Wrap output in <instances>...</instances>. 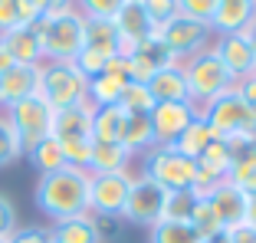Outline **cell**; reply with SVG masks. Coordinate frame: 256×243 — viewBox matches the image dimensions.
I'll list each match as a JSON object with an SVG mask.
<instances>
[{
    "instance_id": "1",
    "label": "cell",
    "mask_w": 256,
    "mask_h": 243,
    "mask_svg": "<svg viewBox=\"0 0 256 243\" xmlns=\"http://www.w3.org/2000/svg\"><path fill=\"white\" fill-rule=\"evenodd\" d=\"M89 181L92 171L86 168H60L53 174H40L36 181V207L50 220H69V217H82L89 214Z\"/></svg>"
},
{
    "instance_id": "2",
    "label": "cell",
    "mask_w": 256,
    "mask_h": 243,
    "mask_svg": "<svg viewBox=\"0 0 256 243\" xmlns=\"http://www.w3.org/2000/svg\"><path fill=\"white\" fill-rule=\"evenodd\" d=\"M33 30L43 46V62H72L86 46V16L76 7L43 14L33 23Z\"/></svg>"
},
{
    "instance_id": "3",
    "label": "cell",
    "mask_w": 256,
    "mask_h": 243,
    "mask_svg": "<svg viewBox=\"0 0 256 243\" xmlns=\"http://www.w3.org/2000/svg\"><path fill=\"white\" fill-rule=\"evenodd\" d=\"M200 118L210 125L214 138H220V142H230L240 135L256 138V112L236 96V89H226L207 106H200Z\"/></svg>"
},
{
    "instance_id": "4",
    "label": "cell",
    "mask_w": 256,
    "mask_h": 243,
    "mask_svg": "<svg viewBox=\"0 0 256 243\" xmlns=\"http://www.w3.org/2000/svg\"><path fill=\"white\" fill-rule=\"evenodd\" d=\"M181 69H184V79H188L190 102H194L197 108L207 106L210 99H217L220 92H226V89L236 86V79L226 72V66L220 62V56L214 53V50H204V53L184 60Z\"/></svg>"
},
{
    "instance_id": "5",
    "label": "cell",
    "mask_w": 256,
    "mask_h": 243,
    "mask_svg": "<svg viewBox=\"0 0 256 243\" xmlns=\"http://www.w3.org/2000/svg\"><path fill=\"white\" fill-rule=\"evenodd\" d=\"M144 178L158 181L161 188L171 190H194L197 184V161L181 154L171 144H154L151 152H144Z\"/></svg>"
},
{
    "instance_id": "6",
    "label": "cell",
    "mask_w": 256,
    "mask_h": 243,
    "mask_svg": "<svg viewBox=\"0 0 256 243\" xmlns=\"http://www.w3.org/2000/svg\"><path fill=\"white\" fill-rule=\"evenodd\" d=\"M40 96L60 112L89 102V79L72 66V62H43L40 66Z\"/></svg>"
},
{
    "instance_id": "7",
    "label": "cell",
    "mask_w": 256,
    "mask_h": 243,
    "mask_svg": "<svg viewBox=\"0 0 256 243\" xmlns=\"http://www.w3.org/2000/svg\"><path fill=\"white\" fill-rule=\"evenodd\" d=\"M161 46L168 50L174 62H184L190 56L210 50V40H214V30L207 23H197V20H188V16H174V20L161 23L158 33H154Z\"/></svg>"
},
{
    "instance_id": "8",
    "label": "cell",
    "mask_w": 256,
    "mask_h": 243,
    "mask_svg": "<svg viewBox=\"0 0 256 243\" xmlns=\"http://www.w3.org/2000/svg\"><path fill=\"white\" fill-rule=\"evenodd\" d=\"M4 115L10 118V125H14L16 135H20L23 152L33 148L36 142H43V138L53 135V115H56V108L50 106L40 92H36V96H26V99L16 102V106H10Z\"/></svg>"
},
{
    "instance_id": "9",
    "label": "cell",
    "mask_w": 256,
    "mask_h": 243,
    "mask_svg": "<svg viewBox=\"0 0 256 243\" xmlns=\"http://www.w3.org/2000/svg\"><path fill=\"white\" fill-rule=\"evenodd\" d=\"M135 174L132 171H108V174H92L89 181V214L92 217H122L125 200L132 190Z\"/></svg>"
},
{
    "instance_id": "10",
    "label": "cell",
    "mask_w": 256,
    "mask_h": 243,
    "mask_svg": "<svg viewBox=\"0 0 256 243\" xmlns=\"http://www.w3.org/2000/svg\"><path fill=\"white\" fill-rule=\"evenodd\" d=\"M164 207H168V190L158 181H151V178L135 174L122 217L138 224V227H154L158 220H164Z\"/></svg>"
},
{
    "instance_id": "11",
    "label": "cell",
    "mask_w": 256,
    "mask_h": 243,
    "mask_svg": "<svg viewBox=\"0 0 256 243\" xmlns=\"http://www.w3.org/2000/svg\"><path fill=\"white\" fill-rule=\"evenodd\" d=\"M204 200H207V207H210L214 220H217L220 230H230V227H240V224H246V214H250V194H243L240 188H236L230 178L220 184H214L207 194H200Z\"/></svg>"
},
{
    "instance_id": "12",
    "label": "cell",
    "mask_w": 256,
    "mask_h": 243,
    "mask_svg": "<svg viewBox=\"0 0 256 243\" xmlns=\"http://www.w3.org/2000/svg\"><path fill=\"white\" fill-rule=\"evenodd\" d=\"M112 23H115V30H118V36H122V50H118L122 60H128L138 46L154 40V33H158V26H154V20L148 16L142 0H125V7L115 14Z\"/></svg>"
},
{
    "instance_id": "13",
    "label": "cell",
    "mask_w": 256,
    "mask_h": 243,
    "mask_svg": "<svg viewBox=\"0 0 256 243\" xmlns=\"http://www.w3.org/2000/svg\"><path fill=\"white\" fill-rule=\"evenodd\" d=\"M210 50L220 56V62L226 66V72L240 82V79L256 76V46L250 40V33H226L217 36V43H210Z\"/></svg>"
},
{
    "instance_id": "14",
    "label": "cell",
    "mask_w": 256,
    "mask_h": 243,
    "mask_svg": "<svg viewBox=\"0 0 256 243\" xmlns=\"http://www.w3.org/2000/svg\"><path fill=\"white\" fill-rule=\"evenodd\" d=\"M200 115V108L190 102H158L151 112V128H154V142L158 144H174L181 138V132Z\"/></svg>"
},
{
    "instance_id": "15",
    "label": "cell",
    "mask_w": 256,
    "mask_h": 243,
    "mask_svg": "<svg viewBox=\"0 0 256 243\" xmlns=\"http://www.w3.org/2000/svg\"><path fill=\"white\" fill-rule=\"evenodd\" d=\"M171 56H168V50L158 43V40H148V43H142L135 50V53L125 60V69H128V82H138V86H148L151 76L158 72V69L171 66Z\"/></svg>"
},
{
    "instance_id": "16",
    "label": "cell",
    "mask_w": 256,
    "mask_h": 243,
    "mask_svg": "<svg viewBox=\"0 0 256 243\" xmlns=\"http://www.w3.org/2000/svg\"><path fill=\"white\" fill-rule=\"evenodd\" d=\"M92 112H96V108H92L89 102L72 106V108H60V112L53 115V138L60 144L92 142Z\"/></svg>"
},
{
    "instance_id": "17",
    "label": "cell",
    "mask_w": 256,
    "mask_h": 243,
    "mask_svg": "<svg viewBox=\"0 0 256 243\" xmlns=\"http://www.w3.org/2000/svg\"><path fill=\"white\" fill-rule=\"evenodd\" d=\"M40 89V66H10L0 76V112L23 102L26 96H36Z\"/></svg>"
},
{
    "instance_id": "18",
    "label": "cell",
    "mask_w": 256,
    "mask_h": 243,
    "mask_svg": "<svg viewBox=\"0 0 256 243\" xmlns=\"http://www.w3.org/2000/svg\"><path fill=\"white\" fill-rule=\"evenodd\" d=\"M256 20V0H217V14H214L210 30L217 36L226 33H243Z\"/></svg>"
},
{
    "instance_id": "19",
    "label": "cell",
    "mask_w": 256,
    "mask_h": 243,
    "mask_svg": "<svg viewBox=\"0 0 256 243\" xmlns=\"http://www.w3.org/2000/svg\"><path fill=\"white\" fill-rule=\"evenodd\" d=\"M148 92H151L154 102H190L188 79H184L181 62H171V66L158 69L148 82ZM190 106H194V102H190Z\"/></svg>"
},
{
    "instance_id": "20",
    "label": "cell",
    "mask_w": 256,
    "mask_h": 243,
    "mask_svg": "<svg viewBox=\"0 0 256 243\" xmlns=\"http://www.w3.org/2000/svg\"><path fill=\"white\" fill-rule=\"evenodd\" d=\"M0 43L7 46L14 66H43V46L33 26H16V30L4 33Z\"/></svg>"
},
{
    "instance_id": "21",
    "label": "cell",
    "mask_w": 256,
    "mask_h": 243,
    "mask_svg": "<svg viewBox=\"0 0 256 243\" xmlns=\"http://www.w3.org/2000/svg\"><path fill=\"white\" fill-rule=\"evenodd\" d=\"M50 243H102V227L92 214L56 220L50 227Z\"/></svg>"
},
{
    "instance_id": "22",
    "label": "cell",
    "mask_w": 256,
    "mask_h": 243,
    "mask_svg": "<svg viewBox=\"0 0 256 243\" xmlns=\"http://www.w3.org/2000/svg\"><path fill=\"white\" fill-rule=\"evenodd\" d=\"M135 154L128 152L122 142H92L89 171L92 174H108V171H128Z\"/></svg>"
},
{
    "instance_id": "23",
    "label": "cell",
    "mask_w": 256,
    "mask_h": 243,
    "mask_svg": "<svg viewBox=\"0 0 256 243\" xmlns=\"http://www.w3.org/2000/svg\"><path fill=\"white\" fill-rule=\"evenodd\" d=\"M86 50H96L102 56H118L122 50V36L115 30L112 20H86Z\"/></svg>"
},
{
    "instance_id": "24",
    "label": "cell",
    "mask_w": 256,
    "mask_h": 243,
    "mask_svg": "<svg viewBox=\"0 0 256 243\" xmlns=\"http://www.w3.org/2000/svg\"><path fill=\"white\" fill-rule=\"evenodd\" d=\"M128 86V76H115V72H102V76L89 79V106L92 108H106V106H118L122 92Z\"/></svg>"
},
{
    "instance_id": "25",
    "label": "cell",
    "mask_w": 256,
    "mask_h": 243,
    "mask_svg": "<svg viewBox=\"0 0 256 243\" xmlns=\"http://www.w3.org/2000/svg\"><path fill=\"white\" fill-rule=\"evenodd\" d=\"M128 115L118 106H106L92 112V142H122Z\"/></svg>"
},
{
    "instance_id": "26",
    "label": "cell",
    "mask_w": 256,
    "mask_h": 243,
    "mask_svg": "<svg viewBox=\"0 0 256 243\" xmlns=\"http://www.w3.org/2000/svg\"><path fill=\"white\" fill-rule=\"evenodd\" d=\"M26 158H30V164L36 168L40 174H53V171L66 168V154H62L60 142H56L53 135L43 138V142H36L33 148H26Z\"/></svg>"
},
{
    "instance_id": "27",
    "label": "cell",
    "mask_w": 256,
    "mask_h": 243,
    "mask_svg": "<svg viewBox=\"0 0 256 243\" xmlns=\"http://www.w3.org/2000/svg\"><path fill=\"white\" fill-rule=\"evenodd\" d=\"M122 144H125L132 154L138 152H151L154 148V128H151V115H128L125 122V135H122Z\"/></svg>"
},
{
    "instance_id": "28",
    "label": "cell",
    "mask_w": 256,
    "mask_h": 243,
    "mask_svg": "<svg viewBox=\"0 0 256 243\" xmlns=\"http://www.w3.org/2000/svg\"><path fill=\"white\" fill-rule=\"evenodd\" d=\"M214 142V132H210V125H207V122L200 118V115H197L194 122H190L188 128L181 132V138H178V142L171 144V148H178V152L181 154H188V158H200L204 154V148H207V144Z\"/></svg>"
},
{
    "instance_id": "29",
    "label": "cell",
    "mask_w": 256,
    "mask_h": 243,
    "mask_svg": "<svg viewBox=\"0 0 256 243\" xmlns=\"http://www.w3.org/2000/svg\"><path fill=\"white\" fill-rule=\"evenodd\" d=\"M40 14L26 4V0H0V36L16 26H33Z\"/></svg>"
},
{
    "instance_id": "30",
    "label": "cell",
    "mask_w": 256,
    "mask_h": 243,
    "mask_svg": "<svg viewBox=\"0 0 256 243\" xmlns=\"http://www.w3.org/2000/svg\"><path fill=\"white\" fill-rule=\"evenodd\" d=\"M200 236L194 234L190 224L178 220H158L154 227H148V243H197Z\"/></svg>"
},
{
    "instance_id": "31",
    "label": "cell",
    "mask_w": 256,
    "mask_h": 243,
    "mask_svg": "<svg viewBox=\"0 0 256 243\" xmlns=\"http://www.w3.org/2000/svg\"><path fill=\"white\" fill-rule=\"evenodd\" d=\"M154 106H158V102L151 99L148 86H138V82H128L125 92H122V99H118V108L125 115H151Z\"/></svg>"
},
{
    "instance_id": "32",
    "label": "cell",
    "mask_w": 256,
    "mask_h": 243,
    "mask_svg": "<svg viewBox=\"0 0 256 243\" xmlns=\"http://www.w3.org/2000/svg\"><path fill=\"white\" fill-rule=\"evenodd\" d=\"M23 142H20V135H16V128L10 125V118L4 112H0V168H10L14 161H20L23 158Z\"/></svg>"
},
{
    "instance_id": "33",
    "label": "cell",
    "mask_w": 256,
    "mask_h": 243,
    "mask_svg": "<svg viewBox=\"0 0 256 243\" xmlns=\"http://www.w3.org/2000/svg\"><path fill=\"white\" fill-rule=\"evenodd\" d=\"M197 190H171L168 194V207H164V220H178V224H190V214L197 207Z\"/></svg>"
},
{
    "instance_id": "34",
    "label": "cell",
    "mask_w": 256,
    "mask_h": 243,
    "mask_svg": "<svg viewBox=\"0 0 256 243\" xmlns=\"http://www.w3.org/2000/svg\"><path fill=\"white\" fill-rule=\"evenodd\" d=\"M72 7L86 16V20H115L125 0H72Z\"/></svg>"
},
{
    "instance_id": "35",
    "label": "cell",
    "mask_w": 256,
    "mask_h": 243,
    "mask_svg": "<svg viewBox=\"0 0 256 243\" xmlns=\"http://www.w3.org/2000/svg\"><path fill=\"white\" fill-rule=\"evenodd\" d=\"M230 161H234V168L230 171H240V168H253L256 164V138H230Z\"/></svg>"
},
{
    "instance_id": "36",
    "label": "cell",
    "mask_w": 256,
    "mask_h": 243,
    "mask_svg": "<svg viewBox=\"0 0 256 243\" xmlns=\"http://www.w3.org/2000/svg\"><path fill=\"white\" fill-rule=\"evenodd\" d=\"M214 14H217V0H178V16H188V20L210 26Z\"/></svg>"
},
{
    "instance_id": "37",
    "label": "cell",
    "mask_w": 256,
    "mask_h": 243,
    "mask_svg": "<svg viewBox=\"0 0 256 243\" xmlns=\"http://www.w3.org/2000/svg\"><path fill=\"white\" fill-rule=\"evenodd\" d=\"M106 62H108V56H102V53H96V50H79V56L72 60V66L82 72L86 79H96V76H102L106 72Z\"/></svg>"
},
{
    "instance_id": "38",
    "label": "cell",
    "mask_w": 256,
    "mask_h": 243,
    "mask_svg": "<svg viewBox=\"0 0 256 243\" xmlns=\"http://www.w3.org/2000/svg\"><path fill=\"white\" fill-rule=\"evenodd\" d=\"M190 227H194L197 236H210V234H217V230H220L204 198H197V207H194V214H190Z\"/></svg>"
},
{
    "instance_id": "39",
    "label": "cell",
    "mask_w": 256,
    "mask_h": 243,
    "mask_svg": "<svg viewBox=\"0 0 256 243\" xmlns=\"http://www.w3.org/2000/svg\"><path fill=\"white\" fill-rule=\"evenodd\" d=\"M16 230H20L16 227V207H14V200L0 190V243H7Z\"/></svg>"
},
{
    "instance_id": "40",
    "label": "cell",
    "mask_w": 256,
    "mask_h": 243,
    "mask_svg": "<svg viewBox=\"0 0 256 243\" xmlns=\"http://www.w3.org/2000/svg\"><path fill=\"white\" fill-rule=\"evenodd\" d=\"M142 4L148 10V16L154 20V26H161V23L178 16V0H142Z\"/></svg>"
},
{
    "instance_id": "41",
    "label": "cell",
    "mask_w": 256,
    "mask_h": 243,
    "mask_svg": "<svg viewBox=\"0 0 256 243\" xmlns=\"http://www.w3.org/2000/svg\"><path fill=\"white\" fill-rule=\"evenodd\" d=\"M230 181H234L243 194L256 198V164L253 168H240V171H230Z\"/></svg>"
},
{
    "instance_id": "42",
    "label": "cell",
    "mask_w": 256,
    "mask_h": 243,
    "mask_svg": "<svg viewBox=\"0 0 256 243\" xmlns=\"http://www.w3.org/2000/svg\"><path fill=\"white\" fill-rule=\"evenodd\" d=\"M7 243H50V230H43V227H20Z\"/></svg>"
},
{
    "instance_id": "43",
    "label": "cell",
    "mask_w": 256,
    "mask_h": 243,
    "mask_svg": "<svg viewBox=\"0 0 256 243\" xmlns=\"http://www.w3.org/2000/svg\"><path fill=\"white\" fill-rule=\"evenodd\" d=\"M234 89H236V96H240V99H243V102H246V106L256 112V76H250V79H240V82H236Z\"/></svg>"
},
{
    "instance_id": "44",
    "label": "cell",
    "mask_w": 256,
    "mask_h": 243,
    "mask_svg": "<svg viewBox=\"0 0 256 243\" xmlns=\"http://www.w3.org/2000/svg\"><path fill=\"white\" fill-rule=\"evenodd\" d=\"M230 243H256V227L253 224H240V227H230Z\"/></svg>"
},
{
    "instance_id": "45",
    "label": "cell",
    "mask_w": 256,
    "mask_h": 243,
    "mask_svg": "<svg viewBox=\"0 0 256 243\" xmlns=\"http://www.w3.org/2000/svg\"><path fill=\"white\" fill-rule=\"evenodd\" d=\"M197 243H230V234H226V230H217V234H210V236H200Z\"/></svg>"
},
{
    "instance_id": "46",
    "label": "cell",
    "mask_w": 256,
    "mask_h": 243,
    "mask_svg": "<svg viewBox=\"0 0 256 243\" xmlns=\"http://www.w3.org/2000/svg\"><path fill=\"white\" fill-rule=\"evenodd\" d=\"M10 66H14V60H10V53H7V46L0 43V76H4V72H7Z\"/></svg>"
},
{
    "instance_id": "47",
    "label": "cell",
    "mask_w": 256,
    "mask_h": 243,
    "mask_svg": "<svg viewBox=\"0 0 256 243\" xmlns=\"http://www.w3.org/2000/svg\"><path fill=\"white\" fill-rule=\"evenodd\" d=\"M50 10H62V7H72V0H46Z\"/></svg>"
},
{
    "instance_id": "48",
    "label": "cell",
    "mask_w": 256,
    "mask_h": 243,
    "mask_svg": "<svg viewBox=\"0 0 256 243\" xmlns=\"http://www.w3.org/2000/svg\"><path fill=\"white\" fill-rule=\"evenodd\" d=\"M246 224L256 227V198H250V214H246Z\"/></svg>"
},
{
    "instance_id": "49",
    "label": "cell",
    "mask_w": 256,
    "mask_h": 243,
    "mask_svg": "<svg viewBox=\"0 0 256 243\" xmlns=\"http://www.w3.org/2000/svg\"><path fill=\"white\" fill-rule=\"evenodd\" d=\"M246 33H250V40H253V46H256V20H253V26H250Z\"/></svg>"
}]
</instances>
